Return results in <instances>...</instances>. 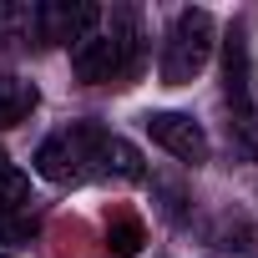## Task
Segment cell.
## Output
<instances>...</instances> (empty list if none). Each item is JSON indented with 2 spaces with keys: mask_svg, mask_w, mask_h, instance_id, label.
Wrapping results in <instances>:
<instances>
[{
  "mask_svg": "<svg viewBox=\"0 0 258 258\" xmlns=\"http://www.w3.org/2000/svg\"><path fill=\"white\" fill-rule=\"evenodd\" d=\"M137 51H142L137 16L132 11H111V26H96L86 41L71 46V71H76L81 86H106V81L132 76Z\"/></svg>",
  "mask_w": 258,
  "mask_h": 258,
  "instance_id": "obj_1",
  "label": "cell"
},
{
  "mask_svg": "<svg viewBox=\"0 0 258 258\" xmlns=\"http://www.w3.org/2000/svg\"><path fill=\"white\" fill-rule=\"evenodd\" d=\"M106 126L96 121H71L61 132H51L36 147V172L56 187H76L86 177H101V147H106Z\"/></svg>",
  "mask_w": 258,
  "mask_h": 258,
  "instance_id": "obj_2",
  "label": "cell"
},
{
  "mask_svg": "<svg viewBox=\"0 0 258 258\" xmlns=\"http://www.w3.org/2000/svg\"><path fill=\"white\" fill-rule=\"evenodd\" d=\"M213 46H218V26L203 6H187L172 16L167 36H162V81L167 86H187L208 61H213Z\"/></svg>",
  "mask_w": 258,
  "mask_h": 258,
  "instance_id": "obj_3",
  "label": "cell"
},
{
  "mask_svg": "<svg viewBox=\"0 0 258 258\" xmlns=\"http://www.w3.org/2000/svg\"><path fill=\"white\" fill-rule=\"evenodd\" d=\"M96 26H101V6H91V0H41V6H31V31L46 46L86 41Z\"/></svg>",
  "mask_w": 258,
  "mask_h": 258,
  "instance_id": "obj_4",
  "label": "cell"
},
{
  "mask_svg": "<svg viewBox=\"0 0 258 258\" xmlns=\"http://www.w3.org/2000/svg\"><path fill=\"white\" fill-rule=\"evenodd\" d=\"M223 96L233 106V121H253L258 116V86H253V46L248 31L233 21V31L223 36Z\"/></svg>",
  "mask_w": 258,
  "mask_h": 258,
  "instance_id": "obj_5",
  "label": "cell"
},
{
  "mask_svg": "<svg viewBox=\"0 0 258 258\" xmlns=\"http://www.w3.org/2000/svg\"><path fill=\"white\" fill-rule=\"evenodd\" d=\"M147 132H152V142H157L162 152H172V157L187 162V167H203L208 152H213L208 132H203L187 111H152V116H147Z\"/></svg>",
  "mask_w": 258,
  "mask_h": 258,
  "instance_id": "obj_6",
  "label": "cell"
},
{
  "mask_svg": "<svg viewBox=\"0 0 258 258\" xmlns=\"http://www.w3.org/2000/svg\"><path fill=\"white\" fill-rule=\"evenodd\" d=\"M31 208V177L11 162H0V233H16V218Z\"/></svg>",
  "mask_w": 258,
  "mask_h": 258,
  "instance_id": "obj_7",
  "label": "cell"
},
{
  "mask_svg": "<svg viewBox=\"0 0 258 258\" xmlns=\"http://www.w3.org/2000/svg\"><path fill=\"white\" fill-rule=\"evenodd\" d=\"M41 106V91H36V81H26V76H0V132L6 126H16V121H26L31 111Z\"/></svg>",
  "mask_w": 258,
  "mask_h": 258,
  "instance_id": "obj_8",
  "label": "cell"
},
{
  "mask_svg": "<svg viewBox=\"0 0 258 258\" xmlns=\"http://www.w3.org/2000/svg\"><path fill=\"white\" fill-rule=\"evenodd\" d=\"M101 177H121V182H142L147 167H142V152L126 142V137H106L101 147Z\"/></svg>",
  "mask_w": 258,
  "mask_h": 258,
  "instance_id": "obj_9",
  "label": "cell"
},
{
  "mask_svg": "<svg viewBox=\"0 0 258 258\" xmlns=\"http://www.w3.org/2000/svg\"><path fill=\"white\" fill-rule=\"evenodd\" d=\"M233 132H238V147H243L248 157H258V116H253V121H233Z\"/></svg>",
  "mask_w": 258,
  "mask_h": 258,
  "instance_id": "obj_10",
  "label": "cell"
},
{
  "mask_svg": "<svg viewBox=\"0 0 258 258\" xmlns=\"http://www.w3.org/2000/svg\"><path fill=\"white\" fill-rule=\"evenodd\" d=\"M0 21H6V6H0Z\"/></svg>",
  "mask_w": 258,
  "mask_h": 258,
  "instance_id": "obj_11",
  "label": "cell"
},
{
  "mask_svg": "<svg viewBox=\"0 0 258 258\" xmlns=\"http://www.w3.org/2000/svg\"><path fill=\"white\" fill-rule=\"evenodd\" d=\"M0 162H6V152H0Z\"/></svg>",
  "mask_w": 258,
  "mask_h": 258,
  "instance_id": "obj_12",
  "label": "cell"
},
{
  "mask_svg": "<svg viewBox=\"0 0 258 258\" xmlns=\"http://www.w3.org/2000/svg\"><path fill=\"white\" fill-rule=\"evenodd\" d=\"M0 258H6V253H0Z\"/></svg>",
  "mask_w": 258,
  "mask_h": 258,
  "instance_id": "obj_13",
  "label": "cell"
}]
</instances>
